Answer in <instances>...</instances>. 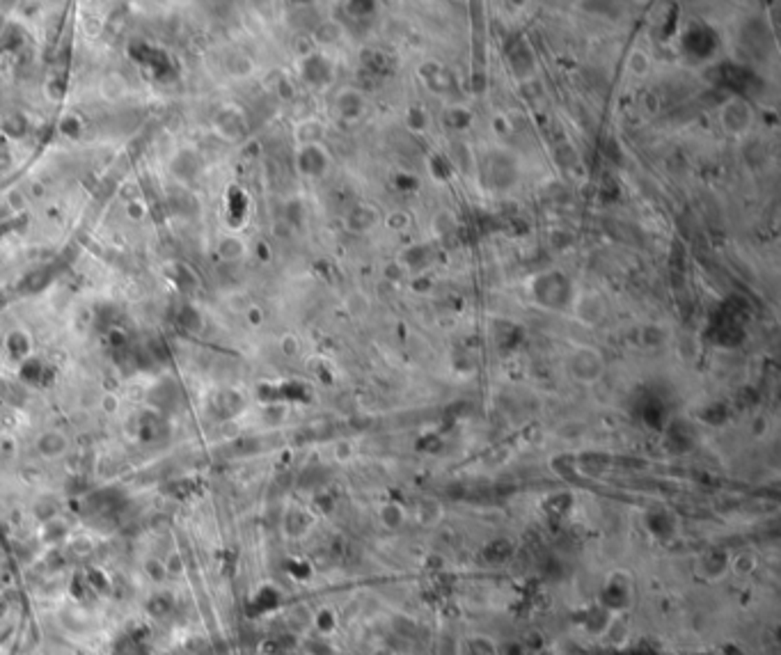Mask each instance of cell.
Wrapping results in <instances>:
<instances>
[{"label":"cell","mask_w":781,"mask_h":655,"mask_svg":"<svg viewBox=\"0 0 781 655\" xmlns=\"http://www.w3.org/2000/svg\"><path fill=\"white\" fill-rule=\"evenodd\" d=\"M722 119H724L726 129H733V124H738L740 129H747L751 115H749L747 105L740 103V101H733V103H729L726 108H724V117H722Z\"/></svg>","instance_id":"cell-1"},{"label":"cell","mask_w":781,"mask_h":655,"mask_svg":"<svg viewBox=\"0 0 781 655\" xmlns=\"http://www.w3.org/2000/svg\"><path fill=\"white\" fill-rule=\"evenodd\" d=\"M367 213H371V209H369V206H357L355 211H350V218H357V225L353 227L355 232H364V230H369V227L376 223V213H374V216H369V218H367Z\"/></svg>","instance_id":"cell-2"},{"label":"cell","mask_w":781,"mask_h":655,"mask_svg":"<svg viewBox=\"0 0 781 655\" xmlns=\"http://www.w3.org/2000/svg\"><path fill=\"white\" fill-rule=\"evenodd\" d=\"M649 58H646V53H642V51H635L633 55H630V62H628V67H630V71H633L635 76H644L649 71Z\"/></svg>","instance_id":"cell-3"},{"label":"cell","mask_w":781,"mask_h":655,"mask_svg":"<svg viewBox=\"0 0 781 655\" xmlns=\"http://www.w3.org/2000/svg\"><path fill=\"white\" fill-rule=\"evenodd\" d=\"M388 225H390V227H397V230H399L401 225H408V216H406L404 211L392 213V216L388 218Z\"/></svg>","instance_id":"cell-4"}]
</instances>
